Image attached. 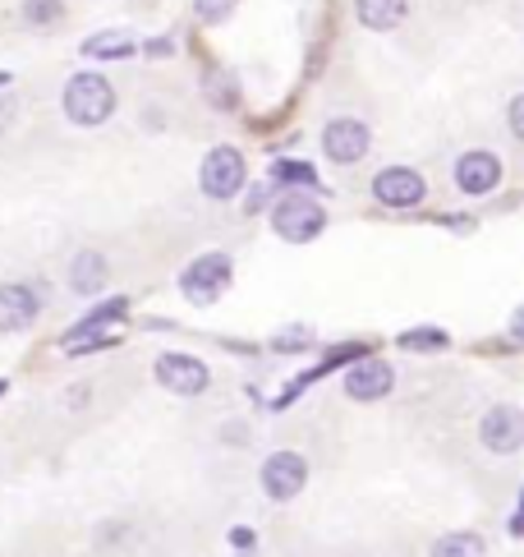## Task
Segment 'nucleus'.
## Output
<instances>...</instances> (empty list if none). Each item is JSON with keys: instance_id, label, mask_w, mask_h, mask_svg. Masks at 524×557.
Here are the masks:
<instances>
[{"instance_id": "obj_1", "label": "nucleus", "mask_w": 524, "mask_h": 557, "mask_svg": "<svg viewBox=\"0 0 524 557\" xmlns=\"http://www.w3.org/2000/svg\"><path fill=\"white\" fill-rule=\"evenodd\" d=\"M115 111V92L102 74H74L65 88V115L74 125H102Z\"/></svg>"}, {"instance_id": "obj_2", "label": "nucleus", "mask_w": 524, "mask_h": 557, "mask_svg": "<svg viewBox=\"0 0 524 557\" xmlns=\"http://www.w3.org/2000/svg\"><path fill=\"white\" fill-rule=\"evenodd\" d=\"M272 226L280 240H290V245H304L313 240V235L327 226V212L317 208V198H304V194H290V198H280L276 212H272Z\"/></svg>"}, {"instance_id": "obj_3", "label": "nucleus", "mask_w": 524, "mask_h": 557, "mask_svg": "<svg viewBox=\"0 0 524 557\" xmlns=\"http://www.w3.org/2000/svg\"><path fill=\"white\" fill-rule=\"evenodd\" d=\"M179 286H185V295H189L194 305H212L216 295L230 286V258L226 253L194 258V263L185 268V276H179Z\"/></svg>"}, {"instance_id": "obj_4", "label": "nucleus", "mask_w": 524, "mask_h": 557, "mask_svg": "<svg viewBox=\"0 0 524 557\" xmlns=\"http://www.w3.org/2000/svg\"><path fill=\"white\" fill-rule=\"evenodd\" d=\"M203 189L212 198H235L245 189V157L235 148H212L208 162H203Z\"/></svg>"}, {"instance_id": "obj_5", "label": "nucleus", "mask_w": 524, "mask_h": 557, "mask_svg": "<svg viewBox=\"0 0 524 557\" xmlns=\"http://www.w3.org/2000/svg\"><path fill=\"white\" fill-rule=\"evenodd\" d=\"M304 480H309V466H304V456H295V451H276V456H267V466H262V488H267V497H276V503L295 497L304 488Z\"/></svg>"}, {"instance_id": "obj_6", "label": "nucleus", "mask_w": 524, "mask_h": 557, "mask_svg": "<svg viewBox=\"0 0 524 557\" xmlns=\"http://www.w3.org/2000/svg\"><path fill=\"white\" fill-rule=\"evenodd\" d=\"M157 383L179 392V396H194V392L208 387V364L194 360V355H161L157 360Z\"/></svg>"}, {"instance_id": "obj_7", "label": "nucleus", "mask_w": 524, "mask_h": 557, "mask_svg": "<svg viewBox=\"0 0 524 557\" xmlns=\"http://www.w3.org/2000/svg\"><path fill=\"white\" fill-rule=\"evenodd\" d=\"M322 148H327L332 162L350 166V162H359V157L369 152V125L364 121H332L327 134H322Z\"/></svg>"}, {"instance_id": "obj_8", "label": "nucleus", "mask_w": 524, "mask_h": 557, "mask_svg": "<svg viewBox=\"0 0 524 557\" xmlns=\"http://www.w3.org/2000/svg\"><path fill=\"white\" fill-rule=\"evenodd\" d=\"M483 443H488L492 451H501V456L520 451V443H524V420H520V410H515V406L488 410V420H483Z\"/></svg>"}, {"instance_id": "obj_9", "label": "nucleus", "mask_w": 524, "mask_h": 557, "mask_svg": "<svg viewBox=\"0 0 524 557\" xmlns=\"http://www.w3.org/2000/svg\"><path fill=\"white\" fill-rule=\"evenodd\" d=\"M373 194H377L387 208H414L419 198H423V175H419V171H406V166H391V171L377 175Z\"/></svg>"}, {"instance_id": "obj_10", "label": "nucleus", "mask_w": 524, "mask_h": 557, "mask_svg": "<svg viewBox=\"0 0 524 557\" xmlns=\"http://www.w3.org/2000/svg\"><path fill=\"white\" fill-rule=\"evenodd\" d=\"M120 313H125V300H115V305H102V309H97V313L88 318L84 327H74V332L65 336V350H70V355H78V350H97V346H111L115 336L107 332V323H111V318H120Z\"/></svg>"}, {"instance_id": "obj_11", "label": "nucleus", "mask_w": 524, "mask_h": 557, "mask_svg": "<svg viewBox=\"0 0 524 557\" xmlns=\"http://www.w3.org/2000/svg\"><path fill=\"white\" fill-rule=\"evenodd\" d=\"M456 181H460L465 194H488L501 181V162L492 152H465L460 157V166H456Z\"/></svg>"}, {"instance_id": "obj_12", "label": "nucleus", "mask_w": 524, "mask_h": 557, "mask_svg": "<svg viewBox=\"0 0 524 557\" xmlns=\"http://www.w3.org/2000/svg\"><path fill=\"white\" fill-rule=\"evenodd\" d=\"M346 392L354 396V401H377V396H387V392H391V369L382 364V360L354 364V369L346 373Z\"/></svg>"}, {"instance_id": "obj_13", "label": "nucleus", "mask_w": 524, "mask_h": 557, "mask_svg": "<svg viewBox=\"0 0 524 557\" xmlns=\"http://www.w3.org/2000/svg\"><path fill=\"white\" fill-rule=\"evenodd\" d=\"M37 318V295L28 286H0V332H24Z\"/></svg>"}, {"instance_id": "obj_14", "label": "nucleus", "mask_w": 524, "mask_h": 557, "mask_svg": "<svg viewBox=\"0 0 524 557\" xmlns=\"http://www.w3.org/2000/svg\"><path fill=\"white\" fill-rule=\"evenodd\" d=\"M354 5H359V18H364L369 28H377V33L396 28L400 18L410 14V0H354Z\"/></svg>"}, {"instance_id": "obj_15", "label": "nucleus", "mask_w": 524, "mask_h": 557, "mask_svg": "<svg viewBox=\"0 0 524 557\" xmlns=\"http://www.w3.org/2000/svg\"><path fill=\"white\" fill-rule=\"evenodd\" d=\"M70 282H74L78 295H97V290H102V286H107V263H102V253H78Z\"/></svg>"}, {"instance_id": "obj_16", "label": "nucleus", "mask_w": 524, "mask_h": 557, "mask_svg": "<svg viewBox=\"0 0 524 557\" xmlns=\"http://www.w3.org/2000/svg\"><path fill=\"white\" fill-rule=\"evenodd\" d=\"M84 51L97 55V61H120V55H134V37H129V33H120V28H111V33H92L88 42H84Z\"/></svg>"}, {"instance_id": "obj_17", "label": "nucleus", "mask_w": 524, "mask_h": 557, "mask_svg": "<svg viewBox=\"0 0 524 557\" xmlns=\"http://www.w3.org/2000/svg\"><path fill=\"white\" fill-rule=\"evenodd\" d=\"M433 557H483V540L478 534H447L433 544Z\"/></svg>"}, {"instance_id": "obj_18", "label": "nucleus", "mask_w": 524, "mask_h": 557, "mask_svg": "<svg viewBox=\"0 0 524 557\" xmlns=\"http://www.w3.org/2000/svg\"><path fill=\"white\" fill-rule=\"evenodd\" d=\"M24 14H28L33 28H47V24H60V18H65V5H60V0H28Z\"/></svg>"}, {"instance_id": "obj_19", "label": "nucleus", "mask_w": 524, "mask_h": 557, "mask_svg": "<svg viewBox=\"0 0 524 557\" xmlns=\"http://www.w3.org/2000/svg\"><path fill=\"white\" fill-rule=\"evenodd\" d=\"M400 346H410V350H437V346H447V336H441L437 327H423V332H406V336H400Z\"/></svg>"}, {"instance_id": "obj_20", "label": "nucleus", "mask_w": 524, "mask_h": 557, "mask_svg": "<svg viewBox=\"0 0 524 557\" xmlns=\"http://www.w3.org/2000/svg\"><path fill=\"white\" fill-rule=\"evenodd\" d=\"M235 10V0H198V14L208 18V24H216V18H226Z\"/></svg>"}, {"instance_id": "obj_21", "label": "nucleus", "mask_w": 524, "mask_h": 557, "mask_svg": "<svg viewBox=\"0 0 524 557\" xmlns=\"http://www.w3.org/2000/svg\"><path fill=\"white\" fill-rule=\"evenodd\" d=\"M276 175H280V181H304V185H313V171L309 166H295V162L276 166Z\"/></svg>"}, {"instance_id": "obj_22", "label": "nucleus", "mask_w": 524, "mask_h": 557, "mask_svg": "<svg viewBox=\"0 0 524 557\" xmlns=\"http://www.w3.org/2000/svg\"><path fill=\"white\" fill-rule=\"evenodd\" d=\"M511 129H515V134H524V102H520V97L511 102Z\"/></svg>"}]
</instances>
